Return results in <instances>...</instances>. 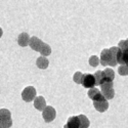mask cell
Returning <instances> with one entry per match:
<instances>
[{
	"mask_svg": "<svg viewBox=\"0 0 128 128\" xmlns=\"http://www.w3.org/2000/svg\"><path fill=\"white\" fill-rule=\"evenodd\" d=\"M88 62H89V65H90L91 67H98V64H100V58H98L96 56H91L89 58Z\"/></svg>",
	"mask_w": 128,
	"mask_h": 128,
	"instance_id": "obj_20",
	"label": "cell"
},
{
	"mask_svg": "<svg viewBox=\"0 0 128 128\" xmlns=\"http://www.w3.org/2000/svg\"><path fill=\"white\" fill-rule=\"evenodd\" d=\"M102 96V94L100 92V89H98L96 87H92V88H89V91H88V98L92 100H96L98 98H100Z\"/></svg>",
	"mask_w": 128,
	"mask_h": 128,
	"instance_id": "obj_12",
	"label": "cell"
},
{
	"mask_svg": "<svg viewBox=\"0 0 128 128\" xmlns=\"http://www.w3.org/2000/svg\"><path fill=\"white\" fill-rule=\"evenodd\" d=\"M42 43H43V41H42L41 39H39L38 37H36V36L31 37L30 40H29V46L35 51H39Z\"/></svg>",
	"mask_w": 128,
	"mask_h": 128,
	"instance_id": "obj_8",
	"label": "cell"
},
{
	"mask_svg": "<svg viewBox=\"0 0 128 128\" xmlns=\"http://www.w3.org/2000/svg\"><path fill=\"white\" fill-rule=\"evenodd\" d=\"M39 51H40L42 56H48L51 53V47L48 44H46V43L43 42L42 45H41V47H40V49H39Z\"/></svg>",
	"mask_w": 128,
	"mask_h": 128,
	"instance_id": "obj_19",
	"label": "cell"
},
{
	"mask_svg": "<svg viewBox=\"0 0 128 128\" xmlns=\"http://www.w3.org/2000/svg\"><path fill=\"white\" fill-rule=\"evenodd\" d=\"M34 106L38 111H43V109L46 106V102L43 96H36L34 100Z\"/></svg>",
	"mask_w": 128,
	"mask_h": 128,
	"instance_id": "obj_10",
	"label": "cell"
},
{
	"mask_svg": "<svg viewBox=\"0 0 128 128\" xmlns=\"http://www.w3.org/2000/svg\"><path fill=\"white\" fill-rule=\"evenodd\" d=\"M79 127V121L77 116H71L68 119L66 125L64 126V128H78Z\"/></svg>",
	"mask_w": 128,
	"mask_h": 128,
	"instance_id": "obj_14",
	"label": "cell"
},
{
	"mask_svg": "<svg viewBox=\"0 0 128 128\" xmlns=\"http://www.w3.org/2000/svg\"><path fill=\"white\" fill-rule=\"evenodd\" d=\"M2 34H3V30H2L1 28H0V38L2 37Z\"/></svg>",
	"mask_w": 128,
	"mask_h": 128,
	"instance_id": "obj_24",
	"label": "cell"
},
{
	"mask_svg": "<svg viewBox=\"0 0 128 128\" xmlns=\"http://www.w3.org/2000/svg\"><path fill=\"white\" fill-rule=\"evenodd\" d=\"M12 125V113L7 109H1L0 110V128H10Z\"/></svg>",
	"mask_w": 128,
	"mask_h": 128,
	"instance_id": "obj_1",
	"label": "cell"
},
{
	"mask_svg": "<svg viewBox=\"0 0 128 128\" xmlns=\"http://www.w3.org/2000/svg\"><path fill=\"white\" fill-rule=\"evenodd\" d=\"M78 121H79V127L78 128H88L90 125V121L85 115H79Z\"/></svg>",
	"mask_w": 128,
	"mask_h": 128,
	"instance_id": "obj_15",
	"label": "cell"
},
{
	"mask_svg": "<svg viewBox=\"0 0 128 128\" xmlns=\"http://www.w3.org/2000/svg\"><path fill=\"white\" fill-rule=\"evenodd\" d=\"M118 73L120 74L121 76H127L128 74V67L127 65H121L118 69Z\"/></svg>",
	"mask_w": 128,
	"mask_h": 128,
	"instance_id": "obj_21",
	"label": "cell"
},
{
	"mask_svg": "<svg viewBox=\"0 0 128 128\" xmlns=\"http://www.w3.org/2000/svg\"><path fill=\"white\" fill-rule=\"evenodd\" d=\"M36 98V89L33 86H28L26 87L22 92V98L24 102H32Z\"/></svg>",
	"mask_w": 128,
	"mask_h": 128,
	"instance_id": "obj_4",
	"label": "cell"
},
{
	"mask_svg": "<svg viewBox=\"0 0 128 128\" xmlns=\"http://www.w3.org/2000/svg\"><path fill=\"white\" fill-rule=\"evenodd\" d=\"M117 64L128 65V50H122L119 48L117 52Z\"/></svg>",
	"mask_w": 128,
	"mask_h": 128,
	"instance_id": "obj_7",
	"label": "cell"
},
{
	"mask_svg": "<svg viewBox=\"0 0 128 128\" xmlns=\"http://www.w3.org/2000/svg\"><path fill=\"white\" fill-rule=\"evenodd\" d=\"M120 49L122 50H128V41L127 40H122L119 42V46Z\"/></svg>",
	"mask_w": 128,
	"mask_h": 128,
	"instance_id": "obj_23",
	"label": "cell"
},
{
	"mask_svg": "<svg viewBox=\"0 0 128 128\" xmlns=\"http://www.w3.org/2000/svg\"><path fill=\"white\" fill-rule=\"evenodd\" d=\"M93 76H94V79H95V85H100V84L106 82L102 71H96L93 74Z\"/></svg>",
	"mask_w": 128,
	"mask_h": 128,
	"instance_id": "obj_17",
	"label": "cell"
},
{
	"mask_svg": "<svg viewBox=\"0 0 128 128\" xmlns=\"http://www.w3.org/2000/svg\"><path fill=\"white\" fill-rule=\"evenodd\" d=\"M111 62V54H110V50L109 49H104L100 53V62L104 67L109 66Z\"/></svg>",
	"mask_w": 128,
	"mask_h": 128,
	"instance_id": "obj_9",
	"label": "cell"
},
{
	"mask_svg": "<svg viewBox=\"0 0 128 128\" xmlns=\"http://www.w3.org/2000/svg\"><path fill=\"white\" fill-rule=\"evenodd\" d=\"M113 81L112 82H104L100 84V92L102 94V96L106 100H112L115 96V90L113 88Z\"/></svg>",
	"mask_w": 128,
	"mask_h": 128,
	"instance_id": "obj_2",
	"label": "cell"
},
{
	"mask_svg": "<svg viewBox=\"0 0 128 128\" xmlns=\"http://www.w3.org/2000/svg\"><path fill=\"white\" fill-rule=\"evenodd\" d=\"M110 50V54H111V62H110V65L111 67H115L117 65V52L119 50L118 46H113L111 48H109Z\"/></svg>",
	"mask_w": 128,
	"mask_h": 128,
	"instance_id": "obj_13",
	"label": "cell"
},
{
	"mask_svg": "<svg viewBox=\"0 0 128 128\" xmlns=\"http://www.w3.org/2000/svg\"><path fill=\"white\" fill-rule=\"evenodd\" d=\"M36 65L39 69H42V70H44V69H47L48 65H49V60L45 58V56H40L37 58L36 60Z\"/></svg>",
	"mask_w": 128,
	"mask_h": 128,
	"instance_id": "obj_16",
	"label": "cell"
},
{
	"mask_svg": "<svg viewBox=\"0 0 128 128\" xmlns=\"http://www.w3.org/2000/svg\"><path fill=\"white\" fill-rule=\"evenodd\" d=\"M93 106H94L95 110H96L98 112H100V113H104L109 109L108 100H106L104 96H102L100 98H98L96 100H93Z\"/></svg>",
	"mask_w": 128,
	"mask_h": 128,
	"instance_id": "obj_5",
	"label": "cell"
},
{
	"mask_svg": "<svg viewBox=\"0 0 128 128\" xmlns=\"http://www.w3.org/2000/svg\"><path fill=\"white\" fill-rule=\"evenodd\" d=\"M81 85L85 88H92L95 86V79L92 74H83L81 79Z\"/></svg>",
	"mask_w": 128,
	"mask_h": 128,
	"instance_id": "obj_6",
	"label": "cell"
},
{
	"mask_svg": "<svg viewBox=\"0 0 128 128\" xmlns=\"http://www.w3.org/2000/svg\"><path fill=\"white\" fill-rule=\"evenodd\" d=\"M42 117H43V119L46 123L52 122L56 117V112L54 108H52L50 106H46L43 109V111H42Z\"/></svg>",
	"mask_w": 128,
	"mask_h": 128,
	"instance_id": "obj_3",
	"label": "cell"
},
{
	"mask_svg": "<svg viewBox=\"0 0 128 128\" xmlns=\"http://www.w3.org/2000/svg\"><path fill=\"white\" fill-rule=\"evenodd\" d=\"M29 40H30V36L28 33H20L18 37V43L20 46L26 47L29 45Z\"/></svg>",
	"mask_w": 128,
	"mask_h": 128,
	"instance_id": "obj_11",
	"label": "cell"
},
{
	"mask_svg": "<svg viewBox=\"0 0 128 128\" xmlns=\"http://www.w3.org/2000/svg\"><path fill=\"white\" fill-rule=\"evenodd\" d=\"M104 76L106 79V82H112L115 78V73L113 71V69H104Z\"/></svg>",
	"mask_w": 128,
	"mask_h": 128,
	"instance_id": "obj_18",
	"label": "cell"
},
{
	"mask_svg": "<svg viewBox=\"0 0 128 128\" xmlns=\"http://www.w3.org/2000/svg\"><path fill=\"white\" fill-rule=\"evenodd\" d=\"M82 75L83 74L81 72H76L75 74H74V76H73L74 82L77 83V84H80L81 83V79H82Z\"/></svg>",
	"mask_w": 128,
	"mask_h": 128,
	"instance_id": "obj_22",
	"label": "cell"
}]
</instances>
